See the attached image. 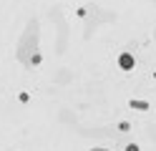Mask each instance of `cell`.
Returning a JSON list of instances; mask_svg holds the SVG:
<instances>
[{"label":"cell","instance_id":"1","mask_svg":"<svg viewBox=\"0 0 156 151\" xmlns=\"http://www.w3.org/2000/svg\"><path fill=\"white\" fill-rule=\"evenodd\" d=\"M98 151H101V149H98Z\"/></svg>","mask_w":156,"mask_h":151}]
</instances>
